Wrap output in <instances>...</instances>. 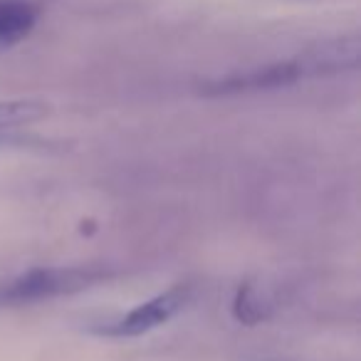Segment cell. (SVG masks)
<instances>
[{"instance_id":"7a4b0ae2","label":"cell","mask_w":361,"mask_h":361,"mask_svg":"<svg viewBox=\"0 0 361 361\" xmlns=\"http://www.w3.org/2000/svg\"><path fill=\"white\" fill-rule=\"evenodd\" d=\"M111 277L114 272L102 265L32 267L0 280V310H18V307L40 305L57 297H70L104 285Z\"/></svg>"},{"instance_id":"3957f363","label":"cell","mask_w":361,"mask_h":361,"mask_svg":"<svg viewBox=\"0 0 361 361\" xmlns=\"http://www.w3.org/2000/svg\"><path fill=\"white\" fill-rule=\"evenodd\" d=\"M193 295H196V290L191 282H178V285L141 302L124 314L97 322V324H92V331L97 336H106V339H134V336L149 334L173 317H178L193 302Z\"/></svg>"},{"instance_id":"6da1fadb","label":"cell","mask_w":361,"mask_h":361,"mask_svg":"<svg viewBox=\"0 0 361 361\" xmlns=\"http://www.w3.org/2000/svg\"><path fill=\"white\" fill-rule=\"evenodd\" d=\"M359 65V40L356 37H339V40L324 42L312 47L305 55L292 60H282L275 65L257 67L250 72H235L211 80L203 85V92L211 97H231V94H250V92H270L280 87H290L307 77L336 75V72L354 70Z\"/></svg>"},{"instance_id":"277c9868","label":"cell","mask_w":361,"mask_h":361,"mask_svg":"<svg viewBox=\"0 0 361 361\" xmlns=\"http://www.w3.org/2000/svg\"><path fill=\"white\" fill-rule=\"evenodd\" d=\"M37 8L30 0H0V47H13L32 32Z\"/></svg>"},{"instance_id":"5b68a950","label":"cell","mask_w":361,"mask_h":361,"mask_svg":"<svg viewBox=\"0 0 361 361\" xmlns=\"http://www.w3.org/2000/svg\"><path fill=\"white\" fill-rule=\"evenodd\" d=\"M45 104L30 99H0V129H16L20 124H32L42 119Z\"/></svg>"}]
</instances>
